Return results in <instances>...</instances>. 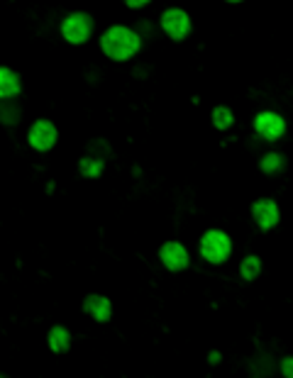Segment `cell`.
Returning a JSON list of instances; mask_svg holds the SVG:
<instances>
[{"label":"cell","mask_w":293,"mask_h":378,"mask_svg":"<svg viewBox=\"0 0 293 378\" xmlns=\"http://www.w3.org/2000/svg\"><path fill=\"white\" fill-rule=\"evenodd\" d=\"M0 96L3 98H15L20 93V76L12 74L10 69H3L0 71Z\"/></svg>","instance_id":"30bf717a"},{"label":"cell","mask_w":293,"mask_h":378,"mask_svg":"<svg viewBox=\"0 0 293 378\" xmlns=\"http://www.w3.org/2000/svg\"><path fill=\"white\" fill-rule=\"evenodd\" d=\"M232 251V242L220 229H208L201 240V256L210 264H223Z\"/></svg>","instance_id":"7a4b0ae2"},{"label":"cell","mask_w":293,"mask_h":378,"mask_svg":"<svg viewBox=\"0 0 293 378\" xmlns=\"http://www.w3.org/2000/svg\"><path fill=\"white\" fill-rule=\"evenodd\" d=\"M254 129L259 137L274 142V139H279L286 132V123H283V118L276 115V112H259L254 120Z\"/></svg>","instance_id":"8992f818"},{"label":"cell","mask_w":293,"mask_h":378,"mask_svg":"<svg viewBox=\"0 0 293 378\" xmlns=\"http://www.w3.org/2000/svg\"><path fill=\"white\" fill-rule=\"evenodd\" d=\"M161 27H164V32L169 34L171 39H183L188 32H191V17L186 15L183 10L179 8H171L161 15Z\"/></svg>","instance_id":"277c9868"},{"label":"cell","mask_w":293,"mask_h":378,"mask_svg":"<svg viewBox=\"0 0 293 378\" xmlns=\"http://www.w3.org/2000/svg\"><path fill=\"white\" fill-rule=\"evenodd\" d=\"M103 159H98V156H83V159L79 161V171L83 174L85 178H98L103 174Z\"/></svg>","instance_id":"7c38bea8"},{"label":"cell","mask_w":293,"mask_h":378,"mask_svg":"<svg viewBox=\"0 0 293 378\" xmlns=\"http://www.w3.org/2000/svg\"><path fill=\"white\" fill-rule=\"evenodd\" d=\"M144 6H147L144 0H130V3H128V8H144Z\"/></svg>","instance_id":"e0dca14e"},{"label":"cell","mask_w":293,"mask_h":378,"mask_svg":"<svg viewBox=\"0 0 293 378\" xmlns=\"http://www.w3.org/2000/svg\"><path fill=\"white\" fill-rule=\"evenodd\" d=\"M234 123L232 118V110H228V107H215L213 110V125L218 129H230Z\"/></svg>","instance_id":"9a60e30c"},{"label":"cell","mask_w":293,"mask_h":378,"mask_svg":"<svg viewBox=\"0 0 293 378\" xmlns=\"http://www.w3.org/2000/svg\"><path fill=\"white\" fill-rule=\"evenodd\" d=\"M252 218H254V222L259 224V229H272L274 224L279 222V208L276 202L269 200V198H261V200H256L254 205H252Z\"/></svg>","instance_id":"ba28073f"},{"label":"cell","mask_w":293,"mask_h":378,"mask_svg":"<svg viewBox=\"0 0 293 378\" xmlns=\"http://www.w3.org/2000/svg\"><path fill=\"white\" fill-rule=\"evenodd\" d=\"M101 47L112 61H128L139 52V37L130 27L115 25L101 37Z\"/></svg>","instance_id":"6da1fadb"},{"label":"cell","mask_w":293,"mask_h":378,"mask_svg":"<svg viewBox=\"0 0 293 378\" xmlns=\"http://www.w3.org/2000/svg\"><path fill=\"white\" fill-rule=\"evenodd\" d=\"M91 32H93V17L85 15V12H74V15H69L61 22V34L71 44H83L85 39L91 37Z\"/></svg>","instance_id":"3957f363"},{"label":"cell","mask_w":293,"mask_h":378,"mask_svg":"<svg viewBox=\"0 0 293 378\" xmlns=\"http://www.w3.org/2000/svg\"><path fill=\"white\" fill-rule=\"evenodd\" d=\"M83 310L88 315H93L98 322H108V319L112 317L110 300L103 298V295H88V298H85V303H83Z\"/></svg>","instance_id":"9c48e42d"},{"label":"cell","mask_w":293,"mask_h":378,"mask_svg":"<svg viewBox=\"0 0 293 378\" xmlns=\"http://www.w3.org/2000/svg\"><path fill=\"white\" fill-rule=\"evenodd\" d=\"M161 264H164L169 271H183L188 266V251L183 249V244L179 242H166L159 251Z\"/></svg>","instance_id":"52a82bcc"},{"label":"cell","mask_w":293,"mask_h":378,"mask_svg":"<svg viewBox=\"0 0 293 378\" xmlns=\"http://www.w3.org/2000/svg\"><path fill=\"white\" fill-rule=\"evenodd\" d=\"M281 373H283V378H293V359H283Z\"/></svg>","instance_id":"2e32d148"},{"label":"cell","mask_w":293,"mask_h":378,"mask_svg":"<svg viewBox=\"0 0 293 378\" xmlns=\"http://www.w3.org/2000/svg\"><path fill=\"white\" fill-rule=\"evenodd\" d=\"M283 166H286V159H283L281 154H267V156H261V161H259V169L264 171V174H279Z\"/></svg>","instance_id":"4fadbf2b"},{"label":"cell","mask_w":293,"mask_h":378,"mask_svg":"<svg viewBox=\"0 0 293 378\" xmlns=\"http://www.w3.org/2000/svg\"><path fill=\"white\" fill-rule=\"evenodd\" d=\"M69 344H71V335L64 327H52V330H49V346H52V352L57 354L66 352Z\"/></svg>","instance_id":"8fae6325"},{"label":"cell","mask_w":293,"mask_h":378,"mask_svg":"<svg viewBox=\"0 0 293 378\" xmlns=\"http://www.w3.org/2000/svg\"><path fill=\"white\" fill-rule=\"evenodd\" d=\"M261 271V261L259 256H247L245 261H242V266H240V273L245 281H254L256 276H259Z\"/></svg>","instance_id":"5bb4252c"},{"label":"cell","mask_w":293,"mask_h":378,"mask_svg":"<svg viewBox=\"0 0 293 378\" xmlns=\"http://www.w3.org/2000/svg\"><path fill=\"white\" fill-rule=\"evenodd\" d=\"M27 139H30V147H34L37 151H47L57 144V127L49 120H37L30 129V134H27Z\"/></svg>","instance_id":"5b68a950"}]
</instances>
